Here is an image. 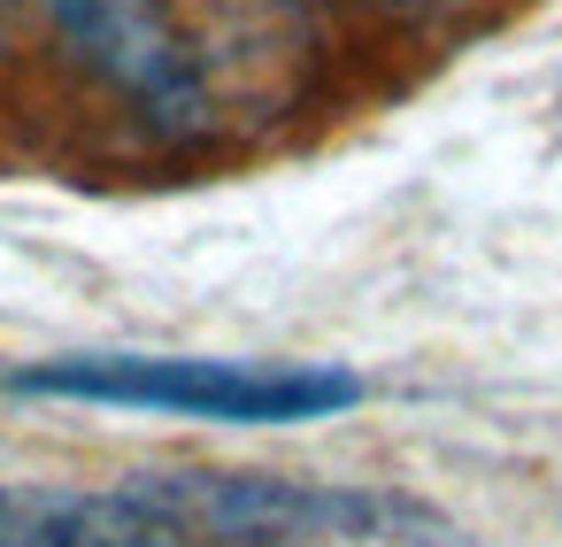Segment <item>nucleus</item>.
Returning <instances> with one entry per match:
<instances>
[{"label":"nucleus","mask_w":562,"mask_h":547,"mask_svg":"<svg viewBox=\"0 0 562 547\" xmlns=\"http://www.w3.org/2000/svg\"><path fill=\"white\" fill-rule=\"evenodd\" d=\"M78 86H93L147 139H201L224 116V78L178 0H9Z\"/></svg>","instance_id":"nucleus-2"},{"label":"nucleus","mask_w":562,"mask_h":547,"mask_svg":"<svg viewBox=\"0 0 562 547\" xmlns=\"http://www.w3.org/2000/svg\"><path fill=\"white\" fill-rule=\"evenodd\" d=\"M9 393L155 409L193 424H324L370 386L339 362H232V355H147V347H78L9 370Z\"/></svg>","instance_id":"nucleus-1"}]
</instances>
